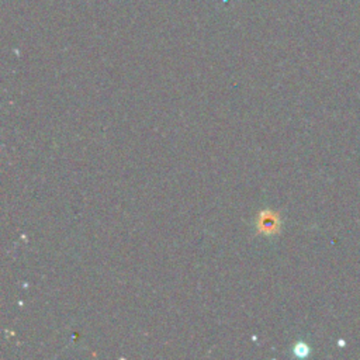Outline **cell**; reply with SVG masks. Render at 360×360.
<instances>
[{
    "label": "cell",
    "mask_w": 360,
    "mask_h": 360,
    "mask_svg": "<svg viewBox=\"0 0 360 360\" xmlns=\"http://www.w3.org/2000/svg\"><path fill=\"white\" fill-rule=\"evenodd\" d=\"M294 353L298 357H307L309 354V346L307 343H304V342H298L294 346Z\"/></svg>",
    "instance_id": "obj_1"
}]
</instances>
